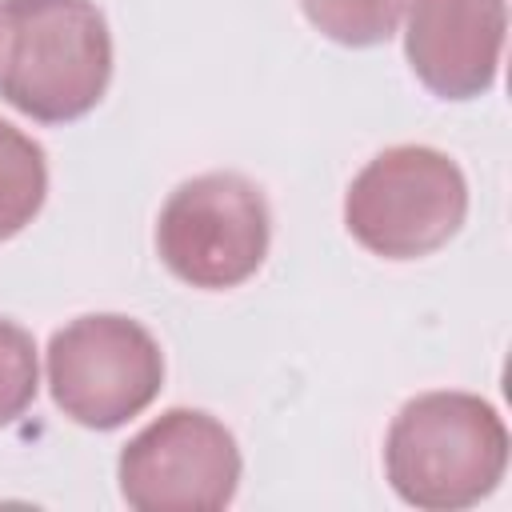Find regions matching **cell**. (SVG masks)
Masks as SVG:
<instances>
[{
    "instance_id": "52a82bcc",
    "label": "cell",
    "mask_w": 512,
    "mask_h": 512,
    "mask_svg": "<svg viewBox=\"0 0 512 512\" xmlns=\"http://www.w3.org/2000/svg\"><path fill=\"white\" fill-rule=\"evenodd\" d=\"M504 32V0H408L404 56L432 96L472 100L496 84Z\"/></svg>"
},
{
    "instance_id": "30bf717a",
    "label": "cell",
    "mask_w": 512,
    "mask_h": 512,
    "mask_svg": "<svg viewBox=\"0 0 512 512\" xmlns=\"http://www.w3.org/2000/svg\"><path fill=\"white\" fill-rule=\"evenodd\" d=\"M40 388V364H36V340L16 320L0 316V428L16 424Z\"/></svg>"
},
{
    "instance_id": "277c9868",
    "label": "cell",
    "mask_w": 512,
    "mask_h": 512,
    "mask_svg": "<svg viewBox=\"0 0 512 512\" xmlns=\"http://www.w3.org/2000/svg\"><path fill=\"white\" fill-rule=\"evenodd\" d=\"M272 240L264 192L240 172H204L184 180L160 208L156 252L164 268L192 288H236L260 272Z\"/></svg>"
},
{
    "instance_id": "3957f363",
    "label": "cell",
    "mask_w": 512,
    "mask_h": 512,
    "mask_svg": "<svg viewBox=\"0 0 512 512\" xmlns=\"http://www.w3.org/2000/svg\"><path fill=\"white\" fill-rule=\"evenodd\" d=\"M468 216L460 164L428 144H396L372 156L344 192V224L360 248L384 260H420L444 248Z\"/></svg>"
},
{
    "instance_id": "ba28073f",
    "label": "cell",
    "mask_w": 512,
    "mask_h": 512,
    "mask_svg": "<svg viewBox=\"0 0 512 512\" xmlns=\"http://www.w3.org/2000/svg\"><path fill=\"white\" fill-rule=\"evenodd\" d=\"M44 196H48L44 148L16 124L0 120V240L24 232L44 208Z\"/></svg>"
},
{
    "instance_id": "6da1fadb",
    "label": "cell",
    "mask_w": 512,
    "mask_h": 512,
    "mask_svg": "<svg viewBox=\"0 0 512 512\" xmlns=\"http://www.w3.org/2000/svg\"><path fill=\"white\" fill-rule=\"evenodd\" d=\"M112 80V32L96 0L0 4V96L40 124L88 116Z\"/></svg>"
},
{
    "instance_id": "5b68a950",
    "label": "cell",
    "mask_w": 512,
    "mask_h": 512,
    "mask_svg": "<svg viewBox=\"0 0 512 512\" xmlns=\"http://www.w3.org/2000/svg\"><path fill=\"white\" fill-rule=\"evenodd\" d=\"M164 388V352L144 324L120 312L76 316L48 340V392L56 408L96 432L140 416Z\"/></svg>"
},
{
    "instance_id": "8992f818",
    "label": "cell",
    "mask_w": 512,
    "mask_h": 512,
    "mask_svg": "<svg viewBox=\"0 0 512 512\" xmlns=\"http://www.w3.org/2000/svg\"><path fill=\"white\" fill-rule=\"evenodd\" d=\"M116 480L136 512H216L236 496L240 448L212 412L168 408L120 448Z\"/></svg>"
},
{
    "instance_id": "7a4b0ae2",
    "label": "cell",
    "mask_w": 512,
    "mask_h": 512,
    "mask_svg": "<svg viewBox=\"0 0 512 512\" xmlns=\"http://www.w3.org/2000/svg\"><path fill=\"white\" fill-rule=\"evenodd\" d=\"M504 468L508 428L472 392H424L392 416L384 436V476L412 508H472L496 492Z\"/></svg>"
},
{
    "instance_id": "9c48e42d",
    "label": "cell",
    "mask_w": 512,
    "mask_h": 512,
    "mask_svg": "<svg viewBox=\"0 0 512 512\" xmlns=\"http://www.w3.org/2000/svg\"><path fill=\"white\" fill-rule=\"evenodd\" d=\"M308 24L344 44V48H372L396 36L408 0H300Z\"/></svg>"
}]
</instances>
